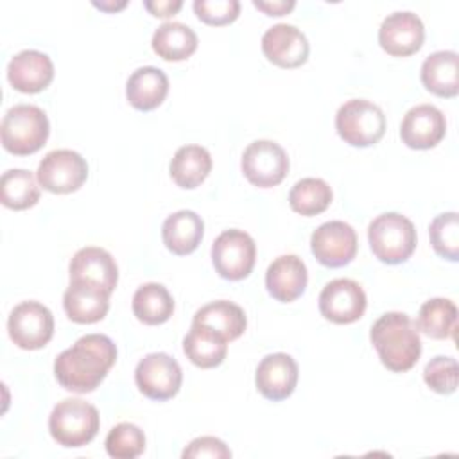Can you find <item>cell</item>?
I'll return each mask as SVG.
<instances>
[{
    "mask_svg": "<svg viewBox=\"0 0 459 459\" xmlns=\"http://www.w3.org/2000/svg\"><path fill=\"white\" fill-rule=\"evenodd\" d=\"M246 179L258 188L280 185L289 172V158L281 145L273 140L251 142L240 161Z\"/></svg>",
    "mask_w": 459,
    "mask_h": 459,
    "instance_id": "obj_9",
    "label": "cell"
},
{
    "mask_svg": "<svg viewBox=\"0 0 459 459\" xmlns=\"http://www.w3.org/2000/svg\"><path fill=\"white\" fill-rule=\"evenodd\" d=\"M434 251L450 262L459 260V215L455 212L439 213L429 226Z\"/></svg>",
    "mask_w": 459,
    "mask_h": 459,
    "instance_id": "obj_33",
    "label": "cell"
},
{
    "mask_svg": "<svg viewBox=\"0 0 459 459\" xmlns=\"http://www.w3.org/2000/svg\"><path fill=\"white\" fill-rule=\"evenodd\" d=\"M445 115L432 104L411 108L400 126L402 142L411 149H432L445 138Z\"/></svg>",
    "mask_w": 459,
    "mask_h": 459,
    "instance_id": "obj_16",
    "label": "cell"
},
{
    "mask_svg": "<svg viewBox=\"0 0 459 459\" xmlns=\"http://www.w3.org/2000/svg\"><path fill=\"white\" fill-rule=\"evenodd\" d=\"M0 201L11 210H27L39 201V186L30 170L9 169L0 179Z\"/></svg>",
    "mask_w": 459,
    "mask_h": 459,
    "instance_id": "obj_31",
    "label": "cell"
},
{
    "mask_svg": "<svg viewBox=\"0 0 459 459\" xmlns=\"http://www.w3.org/2000/svg\"><path fill=\"white\" fill-rule=\"evenodd\" d=\"M11 341L22 350H39L54 335V316L39 301H22L7 319Z\"/></svg>",
    "mask_w": 459,
    "mask_h": 459,
    "instance_id": "obj_10",
    "label": "cell"
},
{
    "mask_svg": "<svg viewBox=\"0 0 459 459\" xmlns=\"http://www.w3.org/2000/svg\"><path fill=\"white\" fill-rule=\"evenodd\" d=\"M169 93V77L156 66L136 68L126 82V97L138 111L156 109Z\"/></svg>",
    "mask_w": 459,
    "mask_h": 459,
    "instance_id": "obj_22",
    "label": "cell"
},
{
    "mask_svg": "<svg viewBox=\"0 0 459 459\" xmlns=\"http://www.w3.org/2000/svg\"><path fill=\"white\" fill-rule=\"evenodd\" d=\"M88 178L86 160L70 149H56L45 154L36 170L39 186L52 194H70L79 190Z\"/></svg>",
    "mask_w": 459,
    "mask_h": 459,
    "instance_id": "obj_8",
    "label": "cell"
},
{
    "mask_svg": "<svg viewBox=\"0 0 459 459\" xmlns=\"http://www.w3.org/2000/svg\"><path fill=\"white\" fill-rule=\"evenodd\" d=\"M335 129L348 145L369 147L384 136L385 115L371 100L351 99L337 109Z\"/></svg>",
    "mask_w": 459,
    "mask_h": 459,
    "instance_id": "obj_6",
    "label": "cell"
},
{
    "mask_svg": "<svg viewBox=\"0 0 459 459\" xmlns=\"http://www.w3.org/2000/svg\"><path fill=\"white\" fill-rule=\"evenodd\" d=\"M183 457H210V459H228L231 457V450L226 446L224 441L213 436H201L190 441V445L183 450Z\"/></svg>",
    "mask_w": 459,
    "mask_h": 459,
    "instance_id": "obj_37",
    "label": "cell"
},
{
    "mask_svg": "<svg viewBox=\"0 0 459 459\" xmlns=\"http://www.w3.org/2000/svg\"><path fill=\"white\" fill-rule=\"evenodd\" d=\"M145 448V436L134 423H118L106 436V452L115 459H134Z\"/></svg>",
    "mask_w": 459,
    "mask_h": 459,
    "instance_id": "obj_34",
    "label": "cell"
},
{
    "mask_svg": "<svg viewBox=\"0 0 459 459\" xmlns=\"http://www.w3.org/2000/svg\"><path fill=\"white\" fill-rule=\"evenodd\" d=\"M70 280L95 283L111 294L118 281V267L106 249L97 246L81 247L70 260Z\"/></svg>",
    "mask_w": 459,
    "mask_h": 459,
    "instance_id": "obj_21",
    "label": "cell"
},
{
    "mask_svg": "<svg viewBox=\"0 0 459 459\" xmlns=\"http://www.w3.org/2000/svg\"><path fill=\"white\" fill-rule=\"evenodd\" d=\"M368 299L364 289L350 278L328 281L319 294V312L325 319L348 325L362 317Z\"/></svg>",
    "mask_w": 459,
    "mask_h": 459,
    "instance_id": "obj_13",
    "label": "cell"
},
{
    "mask_svg": "<svg viewBox=\"0 0 459 459\" xmlns=\"http://www.w3.org/2000/svg\"><path fill=\"white\" fill-rule=\"evenodd\" d=\"M204 233L203 219L192 210H179L169 215L161 226L165 247L174 255H190L201 244Z\"/></svg>",
    "mask_w": 459,
    "mask_h": 459,
    "instance_id": "obj_24",
    "label": "cell"
},
{
    "mask_svg": "<svg viewBox=\"0 0 459 459\" xmlns=\"http://www.w3.org/2000/svg\"><path fill=\"white\" fill-rule=\"evenodd\" d=\"M416 325L432 339H455L457 307L446 298H432L421 305Z\"/></svg>",
    "mask_w": 459,
    "mask_h": 459,
    "instance_id": "obj_30",
    "label": "cell"
},
{
    "mask_svg": "<svg viewBox=\"0 0 459 459\" xmlns=\"http://www.w3.org/2000/svg\"><path fill=\"white\" fill-rule=\"evenodd\" d=\"M183 351L192 364L208 369L222 364L228 353V341L215 330L192 323L190 332L183 339Z\"/></svg>",
    "mask_w": 459,
    "mask_h": 459,
    "instance_id": "obj_25",
    "label": "cell"
},
{
    "mask_svg": "<svg viewBox=\"0 0 459 459\" xmlns=\"http://www.w3.org/2000/svg\"><path fill=\"white\" fill-rule=\"evenodd\" d=\"M369 339L380 362L394 373L409 371L421 355L418 325L405 312L382 314L373 323Z\"/></svg>",
    "mask_w": 459,
    "mask_h": 459,
    "instance_id": "obj_2",
    "label": "cell"
},
{
    "mask_svg": "<svg viewBox=\"0 0 459 459\" xmlns=\"http://www.w3.org/2000/svg\"><path fill=\"white\" fill-rule=\"evenodd\" d=\"M256 258V246L244 230H226L212 244V262L221 278L238 281L249 276Z\"/></svg>",
    "mask_w": 459,
    "mask_h": 459,
    "instance_id": "obj_7",
    "label": "cell"
},
{
    "mask_svg": "<svg viewBox=\"0 0 459 459\" xmlns=\"http://www.w3.org/2000/svg\"><path fill=\"white\" fill-rule=\"evenodd\" d=\"M95 7H99L100 11H108V13H115L118 9H124L127 5V2H118V4H113V2H93Z\"/></svg>",
    "mask_w": 459,
    "mask_h": 459,
    "instance_id": "obj_40",
    "label": "cell"
},
{
    "mask_svg": "<svg viewBox=\"0 0 459 459\" xmlns=\"http://www.w3.org/2000/svg\"><path fill=\"white\" fill-rule=\"evenodd\" d=\"M192 323L204 325L221 333L226 341H233L244 333L247 319L242 307H238L233 301L219 299L201 307L194 314Z\"/></svg>",
    "mask_w": 459,
    "mask_h": 459,
    "instance_id": "obj_27",
    "label": "cell"
},
{
    "mask_svg": "<svg viewBox=\"0 0 459 459\" xmlns=\"http://www.w3.org/2000/svg\"><path fill=\"white\" fill-rule=\"evenodd\" d=\"M99 425V411L81 398H65L57 402L48 418L50 436L65 448L88 445L97 436Z\"/></svg>",
    "mask_w": 459,
    "mask_h": 459,
    "instance_id": "obj_5",
    "label": "cell"
},
{
    "mask_svg": "<svg viewBox=\"0 0 459 459\" xmlns=\"http://www.w3.org/2000/svg\"><path fill=\"white\" fill-rule=\"evenodd\" d=\"M63 307L74 323H97L109 310V292L90 281L70 280L63 294Z\"/></svg>",
    "mask_w": 459,
    "mask_h": 459,
    "instance_id": "obj_19",
    "label": "cell"
},
{
    "mask_svg": "<svg viewBox=\"0 0 459 459\" xmlns=\"http://www.w3.org/2000/svg\"><path fill=\"white\" fill-rule=\"evenodd\" d=\"M170 178L181 188H197L212 170V156L201 145L179 147L169 165Z\"/></svg>",
    "mask_w": 459,
    "mask_h": 459,
    "instance_id": "obj_26",
    "label": "cell"
},
{
    "mask_svg": "<svg viewBox=\"0 0 459 459\" xmlns=\"http://www.w3.org/2000/svg\"><path fill=\"white\" fill-rule=\"evenodd\" d=\"M143 7L156 18H169L174 16L181 7V0H154V2H143Z\"/></svg>",
    "mask_w": 459,
    "mask_h": 459,
    "instance_id": "obj_38",
    "label": "cell"
},
{
    "mask_svg": "<svg viewBox=\"0 0 459 459\" xmlns=\"http://www.w3.org/2000/svg\"><path fill=\"white\" fill-rule=\"evenodd\" d=\"M255 384L267 400L280 402L289 398L298 384V364L287 353L265 355L255 373Z\"/></svg>",
    "mask_w": 459,
    "mask_h": 459,
    "instance_id": "obj_17",
    "label": "cell"
},
{
    "mask_svg": "<svg viewBox=\"0 0 459 459\" xmlns=\"http://www.w3.org/2000/svg\"><path fill=\"white\" fill-rule=\"evenodd\" d=\"M310 249L325 267L348 265L357 255V233L344 221H328L314 230Z\"/></svg>",
    "mask_w": 459,
    "mask_h": 459,
    "instance_id": "obj_12",
    "label": "cell"
},
{
    "mask_svg": "<svg viewBox=\"0 0 459 459\" xmlns=\"http://www.w3.org/2000/svg\"><path fill=\"white\" fill-rule=\"evenodd\" d=\"M174 299L161 283H143L133 296V314L143 325H161L170 319Z\"/></svg>",
    "mask_w": 459,
    "mask_h": 459,
    "instance_id": "obj_29",
    "label": "cell"
},
{
    "mask_svg": "<svg viewBox=\"0 0 459 459\" xmlns=\"http://www.w3.org/2000/svg\"><path fill=\"white\" fill-rule=\"evenodd\" d=\"M332 188L321 178H303L289 192L290 208L305 217L323 213L332 203Z\"/></svg>",
    "mask_w": 459,
    "mask_h": 459,
    "instance_id": "obj_32",
    "label": "cell"
},
{
    "mask_svg": "<svg viewBox=\"0 0 459 459\" xmlns=\"http://www.w3.org/2000/svg\"><path fill=\"white\" fill-rule=\"evenodd\" d=\"M368 240L380 262L389 265L403 264L416 249V228L402 213H380L368 226Z\"/></svg>",
    "mask_w": 459,
    "mask_h": 459,
    "instance_id": "obj_3",
    "label": "cell"
},
{
    "mask_svg": "<svg viewBox=\"0 0 459 459\" xmlns=\"http://www.w3.org/2000/svg\"><path fill=\"white\" fill-rule=\"evenodd\" d=\"M264 56L280 68H298L308 59L307 36L290 23H276L262 36Z\"/></svg>",
    "mask_w": 459,
    "mask_h": 459,
    "instance_id": "obj_15",
    "label": "cell"
},
{
    "mask_svg": "<svg viewBox=\"0 0 459 459\" xmlns=\"http://www.w3.org/2000/svg\"><path fill=\"white\" fill-rule=\"evenodd\" d=\"M425 39V27L418 14L411 11H396L384 18L378 29L380 47L394 57L416 54Z\"/></svg>",
    "mask_w": 459,
    "mask_h": 459,
    "instance_id": "obj_14",
    "label": "cell"
},
{
    "mask_svg": "<svg viewBox=\"0 0 459 459\" xmlns=\"http://www.w3.org/2000/svg\"><path fill=\"white\" fill-rule=\"evenodd\" d=\"M253 5L260 11H264L267 16H283L287 13H290L296 5L294 0H269V2H262V0H253Z\"/></svg>",
    "mask_w": 459,
    "mask_h": 459,
    "instance_id": "obj_39",
    "label": "cell"
},
{
    "mask_svg": "<svg viewBox=\"0 0 459 459\" xmlns=\"http://www.w3.org/2000/svg\"><path fill=\"white\" fill-rule=\"evenodd\" d=\"M423 380L432 391L439 394H452L457 389L459 382L457 360L445 355L430 359L423 369Z\"/></svg>",
    "mask_w": 459,
    "mask_h": 459,
    "instance_id": "obj_35",
    "label": "cell"
},
{
    "mask_svg": "<svg viewBox=\"0 0 459 459\" xmlns=\"http://www.w3.org/2000/svg\"><path fill=\"white\" fill-rule=\"evenodd\" d=\"M307 281V265L296 255H281L274 258L265 271L267 292L281 303L298 299L305 292Z\"/></svg>",
    "mask_w": 459,
    "mask_h": 459,
    "instance_id": "obj_20",
    "label": "cell"
},
{
    "mask_svg": "<svg viewBox=\"0 0 459 459\" xmlns=\"http://www.w3.org/2000/svg\"><path fill=\"white\" fill-rule=\"evenodd\" d=\"M134 382L143 396L163 402L178 394L183 373L176 359L158 351L145 355L138 362L134 369Z\"/></svg>",
    "mask_w": 459,
    "mask_h": 459,
    "instance_id": "obj_11",
    "label": "cell"
},
{
    "mask_svg": "<svg viewBox=\"0 0 459 459\" xmlns=\"http://www.w3.org/2000/svg\"><path fill=\"white\" fill-rule=\"evenodd\" d=\"M194 11L206 25H228L238 18V0H195Z\"/></svg>",
    "mask_w": 459,
    "mask_h": 459,
    "instance_id": "obj_36",
    "label": "cell"
},
{
    "mask_svg": "<svg viewBox=\"0 0 459 459\" xmlns=\"http://www.w3.org/2000/svg\"><path fill=\"white\" fill-rule=\"evenodd\" d=\"M7 79L22 93H39L52 82L54 65L47 54L27 48L11 57Z\"/></svg>",
    "mask_w": 459,
    "mask_h": 459,
    "instance_id": "obj_18",
    "label": "cell"
},
{
    "mask_svg": "<svg viewBox=\"0 0 459 459\" xmlns=\"http://www.w3.org/2000/svg\"><path fill=\"white\" fill-rule=\"evenodd\" d=\"M423 86L437 97H455L459 93V56L454 50H437L421 65Z\"/></svg>",
    "mask_w": 459,
    "mask_h": 459,
    "instance_id": "obj_23",
    "label": "cell"
},
{
    "mask_svg": "<svg viewBox=\"0 0 459 459\" xmlns=\"http://www.w3.org/2000/svg\"><path fill=\"white\" fill-rule=\"evenodd\" d=\"M50 133L45 111L32 104H16L2 118L0 136L5 151L16 156H27L39 151Z\"/></svg>",
    "mask_w": 459,
    "mask_h": 459,
    "instance_id": "obj_4",
    "label": "cell"
},
{
    "mask_svg": "<svg viewBox=\"0 0 459 459\" xmlns=\"http://www.w3.org/2000/svg\"><path fill=\"white\" fill-rule=\"evenodd\" d=\"M151 45L165 61H185L197 48V34L181 22H165L154 30Z\"/></svg>",
    "mask_w": 459,
    "mask_h": 459,
    "instance_id": "obj_28",
    "label": "cell"
},
{
    "mask_svg": "<svg viewBox=\"0 0 459 459\" xmlns=\"http://www.w3.org/2000/svg\"><path fill=\"white\" fill-rule=\"evenodd\" d=\"M115 360V342L108 335L88 333L56 357L54 375L66 391L84 394L100 385Z\"/></svg>",
    "mask_w": 459,
    "mask_h": 459,
    "instance_id": "obj_1",
    "label": "cell"
}]
</instances>
